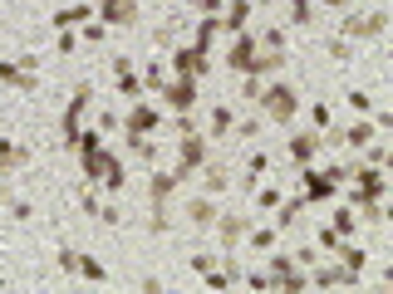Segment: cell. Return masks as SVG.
<instances>
[{
  "label": "cell",
  "mask_w": 393,
  "mask_h": 294,
  "mask_svg": "<svg viewBox=\"0 0 393 294\" xmlns=\"http://www.w3.org/2000/svg\"><path fill=\"white\" fill-rule=\"evenodd\" d=\"M280 201H286V196H280V187H261V192H256V206H261V211H275Z\"/></svg>",
  "instance_id": "cb8c5ba5"
},
{
  "label": "cell",
  "mask_w": 393,
  "mask_h": 294,
  "mask_svg": "<svg viewBox=\"0 0 393 294\" xmlns=\"http://www.w3.org/2000/svg\"><path fill=\"white\" fill-rule=\"evenodd\" d=\"M246 20H251V0H232V6H227V20H221V25L236 35V30H246Z\"/></svg>",
  "instance_id": "7c38bea8"
},
{
  "label": "cell",
  "mask_w": 393,
  "mask_h": 294,
  "mask_svg": "<svg viewBox=\"0 0 393 294\" xmlns=\"http://www.w3.org/2000/svg\"><path fill=\"white\" fill-rule=\"evenodd\" d=\"M98 15H103V25H133L138 20V0H103Z\"/></svg>",
  "instance_id": "9c48e42d"
},
{
  "label": "cell",
  "mask_w": 393,
  "mask_h": 294,
  "mask_svg": "<svg viewBox=\"0 0 393 294\" xmlns=\"http://www.w3.org/2000/svg\"><path fill=\"white\" fill-rule=\"evenodd\" d=\"M89 98H94V89H89V84H79V89H74V98H69V108H64V143H69V147H74V143H79V133H84V128H79V118H84Z\"/></svg>",
  "instance_id": "5b68a950"
},
{
  "label": "cell",
  "mask_w": 393,
  "mask_h": 294,
  "mask_svg": "<svg viewBox=\"0 0 393 294\" xmlns=\"http://www.w3.org/2000/svg\"><path fill=\"white\" fill-rule=\"evenodd\" d=\"M378 196H383V172H378V167H354V206H364V211L378 221V216H383Z\"/></svg>",
  "instance_id": "6da1fadb"
},
{
  "label": "cell",
  "mask_w": 393,
  "mask_h": 294,
  "mask_svg": "<svg viewBox=\"0 0 393 294\" xmlns=\"http://www.w3.org/2000/svg\"><path fill=\"white\" fill-rule=\"evenodd\" d=\"M74 44H79V35H69V30H60V54H74Z\"/></svg>",
  "instance_id": "bcb514c9"
},
{
  "label": "cell",
  "mask_w": 393,
  "mask_h": 294,
  "mask_svg": "<svg viewBox=\"0 0 393 294\" xmlns=\"http://www.w3.org/2000/svg\"><path fill=\"white\" fill-rule=\"evenodd\" d=\"M232 284H236L232 270H227V275H211V270H207V289H232Z\"/></svg>",
  "instance_id": "d590c367"
},
{
  "label": "cell",
  "mask_w": 393,
  "mask_h": 294,
  "mask_svg": "<svg viewBox=\"0 0 393 294\" xmlns=\"http://www.w3.org/2000/svg\"><path fill=\"white\" fill-rule=\"evenodd\" d=\"M334 176L329 172H315V167H305V206H320V201H329L334 196Z\"/></svg>",
  "instance_id": "8992f818"
},
{
  "label": "cell",
  "mask_w": 393,
  "mask_h": 294,
  "mask_svg": "<svg viewBox=\"0 0 393 294\" xmlns=\"http://www.w3.org/2000/svg\"><path fill=\"white\" fill-rule=\"evenodd\" d=\"M192 6H197V10H202V15H216V10H221V6H227V0H192Z\"/></svg>",
  "instance_id": "f6af8a7d"
},
{
  "label": "cell",
  "mask_w": 393,
  "mask_h": 294,
  "mask_svg": "<svg viewBox=\"0 0 393 294\" xmlns=\"http://www.w3.org/2000/svg\"><path fill=\"white\" fill-rule=\"evenodd\" d=\"M0 84H10V89H30L35 79L20 69V64H10V59H0Z\"/></svg>",
  "instance_id": "4fadbf2b"
},
{
  "label": "cell",
  "mask_w": 393,
  "mask_h": 294,
  "mask_svg": "<svg viewBox=\"0 0 393 294\" xmlns=\"http://www.w3.org/2000/svg\"><path fill=\"white\" fill-rule=\"evenodd\" d=\"M162 64H157V59H152V64H148V74H143V89H152V93H162Z\"/></svg>",
  "instance_id": "f1b7e54d"
},
{
  "label": "cell",
  "mask_w": 393,
  "mask_h": 294,
  "mask_svg": "<svg viewBox=\"0 0 393 294\" xmlns=\"http://www.w3.org/2000/svg\"><path fill=\"white\" fill-rule=\"evenodd\" d=\"M103 182H108V192H123V187H128V172H123V167L114 162V167L103 172Z\"/></svg>",
  "instance_id": "83f0119b"
},
{
  "label": "cell",
  "mask_w": 393,
  "mask_h": 294,
  "mask_svg": "<svg viewBox=\"0 0 393 294\" xmlns=\"http://www.w3.org/2000/svg\"><path fill=\"white\" fill-rule=\"evenodd\" d=\"M197 167H207V138L202 133H182V162H177L173 176H177V182H187Z\"/></svg>",
  "instance_id": "277c9868"
},
{
  "label": "cell",
  "mask_w": 393,
  "mask_h": 294,
  "mask_svg": "<svg viewBox=\"0 0 393 294\" xmlns=\"http://www.w3.org/2000/svg\"><path fill=\"white\" fill-rule=\"evenodd\" d=\"M74 147H79V152H98V133H79Z\"/></svg>",
  "instance_id": "b9f144b4"
},
{
  "label": "cell",
  "mask_w": 393,
  "mask_h": 294,
  "mask_svg": "<svg viewBox=\"0 0 393 294\" xmlns=\"http://www.w3.org/2000/svg\"><path fill=\"white\" fill-rule=\"evenodd\" d=\"M349 108H354V113H369V108H374V98H369L364 89H349Z\"/></svg>",
  "instance_id": "836d02e7"
},
{
  "label": "cell",
  "mask_w": 393,
  "mask_h": 294,
  "mask_svg": "<svg viewBox=\"0 0 393 294\" xmlns=\"http://www.w3.org/2000/svg\"><path fill=\"white\" fill-rule=\"evenodd\" d=\"M261 103H265V113L275 123H290L295 118V89L290 84H261Z\"/></svg>",
  "instance_id": "7a4b0ae2"
},
{
  "label": "cell",
  "mask_w": 393,
  "mask_h": 294,
  "mask_svg": "<svg viewBox=\"0 0 393 294\" xmlns=\"http://www.w3.org/2000/svg\"><path fill=\"white\" fill-rule=\"evenodd\" d=\"M162 98L173 103L177 113H187L197 103V79H173V84H162Z\"/></svg>",
  "instance_id": "ba28073f"
},
{
  "label": "cell",
  "mask_w": 393,
  "mask_h": 294,
  "mask_svg": "<svg viewBox=\"0 0 393 294\" xmlns=\"http://www.w3.org/2000/svg\"><path fill=\"white\" fill-rule=\"evenodd\" d=\"M192 221H197V226L216 221V206H211V201H192Z\"/></svg>",
  "instance_id": "d6a6232c"
},
{
  "label": "cell",
  "mask_w": 393,
  "mask_h": 294,
  "mask_svg": "<svg viewBox=\"0 0 393 294\" xmlns=\"http://www.w3.org/2000/svg\"><path fill=\"white\" fill-rule=\"evenodd\" d=\"M79 275H84L89 284H103V279H108V270H103L94 255H79Z\"/></svg>",
  "instance_id": "d6986e66"
},
{
  "label": "cell",
  "mask_w": 393,
  "mask_h": 294,
  "mask_svg": "<svg viewBox=\"0 0 393 294\" xmlns=\"http://www.w3.org/2000/svg\"><path fill=\"white\" fill-rule=\"evenodd\" d=\"M207 187H211V192H221V187H227V172L211 167V172H207Z\"/></svg>",
  "instance_id": "f35d334b"
},
{
  "label": "cell",
  "mask_w": 393,
  "mask_h": 294,
  "mask_svg": "<svg viewBox=\"0 0 393 294\" xmlns=\"http://www.w3.org/2000/svg\"><path fill=\"white\" fill-rule=\"evenodd\" d=\"M246 284H251V289H275V284H270V270H265V275H251Z\"/></svg>",
  "instance_id": "c3c4849f"
},
{
  "label": "cell",
  "mask_w": 393,
  "mask_h": 294,
  "mask_svg": "<svg viewBox=\"0 0 393 294\" xmlns=\"http://www.w3.org/2000/svg\"><path fill=\"white\" fill-rule=\"evenodd\" d=\"M216 35H221V20H216V15H207V20H202V25H197V39H192V44H197V49H202V54H207V49H211V39H216Z\"/></svg>",
  "instance_id": "9a60e30c"
},
{
  "label": "cell",
  "mask_w": 393,
  "mask_h": 294,
  "mask_svg": "<svg viewBox=\"0 0 393 294\" xmlns=\"http://www.w3.org/2000/svg\"><path fill=\"white\" fill-rule=\"evenodd\" d=\"M251 6H270V0H251Z\"/></svg>",
  "instance_id": "f907efd6"
},
{
  "label": "cell",
  "mask_w": 393,
  "mask_h": 294,
  "mask_svg": "<svg viewBox=\"0 0 393 294\" xmlns=\"http://www.w3.org/2000/svg\"><path fill=\"white\" fill-rule=\"evenodd\" d=\"M138 89H143V79H133V74L123 69V74H119V93H138Z\"/></svg>",
  "instance_id": "74e56055"
},
{
  "label": "cell",
  "mask_w": 393,
  "mask_h": 294,
  "mask_svg": "<svg viewBox=\"0 0 393 294\" xmlns=\"http://www.w3.org/2000/svg\"><path fill=\"white\" fill-rule=\"evenodd\" d=\"M290 20L295 25H310V0H290Z\"/></svg>",
  "instance_id": "e575fe53"
},
{
  "label": "cell",
  "mask_w": 393,
  "mask_h": 294,
  "mask_svg": "<svg viewBox=\"0 0 393 294\" xmlns=\"http://www.w3.org/2000/svg\"><path fill=\"white\" fill-rule=\"evenodd\" d=\"M60 270L64 275H79V250H60Z\"/></svg>",
  "instance_id": "8d00e7d4"
},
{
  "label": "cell",
  "mask_w": 393,
  "mask_h": 294,
  "mask_svg": "<svg viewBox=\"0 0 393 294\" xmlns=\"http://www.w3.org/2000/svg\"><path fill=\"white\" fill-rule=\"evenodd\" d=\"M211 133H216V138L232 133V108H211Z\"/></svg>",
  "instance_id": "7402d4cb"
},
{
  "label": "cell",
  "mask_w": 393,
  "mask_h": 294,
  "mask_svg": "<svg viewBox=\"0 0 393 294\" xmlns=\"http://www.w3.org/2000/svg\"><path fill=\"white\" fill-rule=\"evenodd\" d=\"M25 157H30L25 147H15V143H6V138H0V172H15Z\"/></svg>",
  "instance_id": "2e32d148"
},
{
  "label": "cell",
  "mask_w": 393,
  "mask_h": 294,
  "mask_svg": "<svg viewBox=\"0 0 393 294\" xmlns=\"http://www.w3.org/2000/svg\"><path fill=\"white\" fill-rule=\"evenodd\" d=\"M315 235H320V246H324V250H340V246H344V235L334 230V226H324V230H315Z\"/></svg>",
  "instance_id": "1f68e13d"
},
{
  "label": "cell",
  "mask_w": 393,
  "mask_h": 294,
  "mask_svg": "<svg viewBox=\"0 0 393 294\" xmlns=\"http://www.w3.org/2000/svg\"><path fill=\"white\" fill-rule=\"evenodd\" d=\"M340 35H344V39H364V35H369V25H364L359 15H349V20L340 25Z\"/></svg>",
  "instance_id": "f546056e"
},
{
  "label": "cell",
  "mask_w": 393,
  "mask_h": 294,
  "mask_svg": "<svg viewBox=\"0 0 393 294\" xmlns=\"http://www.w3.org/2000/svg\"><path fill=\"white\" fill-rule=\"evenodd\" d=\"M256 49H261V39L246 35V30H236V44H232V54H227V64H232L236 74H246V69H251V59H256Z\"/></svg>",
  "instance_id": "52a82bcc"
},
{
  "label": "cell",
  "mask_w": 393,
  "mask_h": 294,
  "mask_svg": "<svg viewBox=\"0 0 393 294\" xmlns=\"http://www.w3.org/2000/svg\"><path fill=\"white\" fill-rule=\"evenodd\" d=\"M216 226H221V241H227V246H236V235L246 230V226H241V216H221Z\"/></svg>",
  "instance_id": "44dd1931"
},
{
  "label": "cell",
  "mask_w": 393,
  "mask_h": 294,
  "mask_svg": "<svg viewBox=\"0 0 393 294\" xmlns=\"http://www.w3.org/2000/svg\"><path fill=\"white\" fill-rule=\"evenodd\" d=\"M344 143H349V147H369V143H374V123H354V128L344 133Z\"/></svg>",
  "instance_id": "ffe728a7"
},
{
  "label": "cell",
  "mask_w": 393,
  "mask_h": 294,
  "mask_svg": "<svg viewBox=\"0 0 393 294\" xmlns=\"http://www.w3.org/2000/svg\"><path fill=\"white\" fill-rule=\"evenodd\" d=\"M315 152H320V138H315V133H295V138H290V162H295V167H310Z\"/></svg>",
  "instance_id": "8fae6325"
},
{
  "label": "cell",
  "mask_w": 393,
  "mask_h": 294,
  "mask_svg": "<svg viewBox=\"0 0 393 294\" xmlns=\"http://www.w3.org/2000/svg\"><path fill=\"white\" fill-rule=\"evenodd\" d=\"M251 246H256V250H275V230H270V226L251 230Z\"/></svg>",
  "instance_id": "4dcf8cb0"
},
{
  "label": "cell",
  "mask_w": 393,
  "mask_h": 294,
  "mask_svg": "<svg viewBox=\"0 0 393 294\" xmlns=\"http://www.w3.org/2000/svg\"><path fill=\"white\" fill-rule=\"evenodd\" d=\"M340 250H344V270H354V275H359V270L369 265V255H364L359 246H340Z\"/></svg>",
  "instance_id": "d4e9b609"
},
{
  "label": "cell",
  "mask_w": 393,
  "mask_h": 294,
  "mask_svg": "<svg viewBox=\"0 0 393 294\" xmlns=\"http://www.w3.org/2000/svg\"><path fill=\"white\" fill-rule=\"evenodd\" d=\"M173 69H177V79H197V84H202V79L211 74V59H207L197 44H182V49L173 54Z\"/></svg>",
  "instance_id": "3957f363"
},
{
  "label": "cell",
  "mask_w": 393,
  "mask_h": 294,
  "mask_svg": "<svg viewBox=\"0 0 393 294\" xmlns=\"http://www.w3.org/2000/svg\"><path fill=\"white\" fill-rule=\"evenodd\" d=\"M236 133H241V138H256V133H261V123H256V118H246V123H236Z\"/></svg>",
  "instance_id": "7dc6e473"
},
{
  "label": "cell",
  "mask_w": 393,
  "mask_h": 294,
  "mask_svg": "<svg viewBox=\"0 0 393 294\" xmlns=\"http://www.w3.org/2000/svg\"><path fill=\"white\" fill-rule=\"evenodd\" d=\"M79 39H84V44H98V39H103V25H84Z\"/></svg>",
  "instance_id": "60d3db41"
},
{
  "label": "cell",
  "mask_w": 393,
  "mask_h": 294,
  "mask_svg": "<svg viewBox=\"0 0 393 294\" xmlns=\"http://www.w3.org/2000/svg\"><path fill=\"white\" fill-rule=\"evenodd\" d=\"M89 20V6H84V0H79V6H64L60 15H54V25H60V30H69V25H84Z\"/></svg>",
  "instance_id": "e0dca14e"
},
{
  "label": "cell",
  "mask_w": 393,
  "mask_h": 294,
  "mask_svg": "<svg viewBox=\"0 0 393 294\" xmlns=\"http://www.w3.org/2000/svg\"><path fill=\"white\" fill-rule=\"evenodd\" d=\"M324 6H334V10H344V6H349V0H324Z\"/></svg>",
  "instance_id": "681fc988"
},
{
  "label": "cell",
  "mask_w": 393,
  "mask_h": 294,
  "mask_svg": "<svg viewBox=\"0 0 393 294\" xmlns=\"http://www.w3.org/2000/svg\"><path fill=\"white\" fill-rule=\"evenodd\" d=\"M173 187H177V176H173V172H152V187H148V192H152V201L162 206V201H167V192H173Z\"/></svg>",
  "instance_id": "ac0fdd59"
},
{
  "label": "cell",
  "mask_w": 393,
  "mask_h": 294,
  "mask_svg": "<svg viewBox=\"0 0 393 294\" xmlns=\"http://www.w3.org/2000/svg\"><path fill=\"white\" fill-rule=\"evenodd\" d=\"M329 128V108L324 103H315V133H324Z\"/></svg>",
  "instance_id": "ee69618b"
},
{
  "label": "cell",
  "mask_w": 393,
  "mask_h": 294,
  "mask_svg": "<svg viewBox=\"0 0 393 294\" xmlns=\"http://www.w3.org/2000/svg\"><path fill=\"white\" fill-rule=\"evenodd\" d=\"M114 162H119V157H114V152H103V147H98V152H84V172H89V176H103Z\"/></svg>",
  "instance_id": "5bb4252c"
},
{
  "label": "cell",
  "mask_w": 393,
  "mask_h": 294,
  "mask_svg": "<svg viewBox=\"0 0 393 294\" xmlns=\"http://www.w3.org/2000/svg\"><path fill=\"white\" fill-rule=\"evenodd\" d=\"M290 270H295V260H290V255H275V260H270V284H280Z\"/></svg>",
  "instance_id": "484cf974"
},
{
  "label": "cell",
  "mask_w": 393,
  "mask_h": 294,
  "mask_svg": "<svg viewBox=\"0 0 393 294\" xmlns=\"http://www.w3.org/2000/svg\"><path fill=\"white\" fill-rule=\"evenodd\" d=\"M261 172H270V157L265 152H251V176H261Z\"/></svg>",
  "instance_id": "7bdbcfd3"
},
{
  "label": "cell",
  "mask_w": 393,
  "mask_h": 294,
  "mask_svg": "<svg viewBox=\"0 0 393 294\" xmlns=\"http://www.w3.org/2000/svg\"><path fill=\"white\" fill-rule=\"evenodd\" d=\"M157 123H162V118H157L152 103H138V108L123 118V128H128V133H157Z\"/></svg>",
  "instance_id": "30bf717a"
},
{
  "label": "cell",
  "mask_w": 393,
  "mask_h": 294,
  "mask_svg": "<svg viewBox=\"0 0 393 294\" xmlns=\"http://www.w3.org/2000/svg\"><path fill=\"white\" fill-rule=\"evenodd\" d=\"M275 289H286V294H305V289H310V275H295V270H290V275L280 279Z\"/></svg>",
  "instance_id": "603a6c76"
},
{
  "label": "cell",
  "mask_w": 393,
  "mask_h": 294,
  "mask_svg": "<svg viewBox=\"0 0 393 294\" xmlns=\"http://www.w3.org/2000/svg\"><path fill=\"white\" fill-rule=\"evenodd\" d=\"M334 230H340V235H349L354 230V206H340V211H334V221H329Z\"/></svg>",
  "instance_id": "4316f807"
},
{
  "label": "cell",
  "mask_w": 393,
  "mask_h": 294,
  "mask_svg": "<svg viewBox=\"0 0 393 294\" xmlns=\"http://www.w3.org/2000/svg\"><path fill=\"white\" fill-rule=\"evenodd\" d=\"M364 25H369V35H383V30H388V15H383V10H378V15H369V20H364Z\"/></svg>",
  "instance_id": "ab89813d"
}]
</instances>
